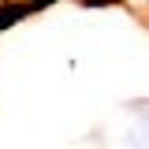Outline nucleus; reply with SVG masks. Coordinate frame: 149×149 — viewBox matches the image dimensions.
<instances>
[{
    "mask_svg": "<svg viewBox=\"0 0 149 149\" xmlns=\"http://www.w3.org/2000/svg\"><path fill=\"white\" fill-rule=\"evenodd\" d=\"M22 19H30V4L26 0H0V34L8 26H15Z\"/></svg>",
    "mask_w": 149,
    "mask_h": 149,
    "instance_id": "obj_1",
    "label": "nucleus"
}]
</instances>
